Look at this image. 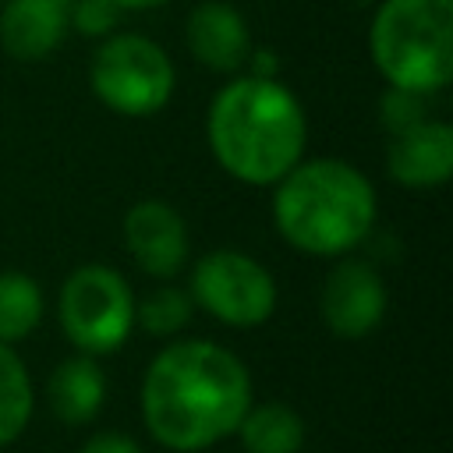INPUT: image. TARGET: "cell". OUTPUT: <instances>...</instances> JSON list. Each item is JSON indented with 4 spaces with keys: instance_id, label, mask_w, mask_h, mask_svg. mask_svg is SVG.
Returning <instances> with one entry per match:
<instances>
[{
    "instance_id": "cell-1",
    "label": "cell",
    "mask_w": 453,
    "mask_h": 453,
    "mask_svg": "<svg viewBox=\"0 0 453 453\" xmlns=\"http://www.w3.org/2000/svg\"><path fill=\"white\" fill-rule=\"evenodd\" d=\"M251 407L244 361L212 340H173L145 368L142 421L173 453H202L237 432Z\"/></svg>"
},
{
    "instance_id": "cell-2",
    "label": "cell",
    "mask_w": 453,
    "mask_h": 453,
    "mask_svg": "<svg viewBox=\"0 0 453 453\" xmlns=\"http://www.w3.org/2000/svg\"><path fill=\"white\" fill-rule=\"evenodd\" d=\"M209 149L241 184H276L304 156L308 120L297 96L262 74L223 85L209 103Z\"/></svg>"
},
{
    "instance_id": "cell-3",
    "label": "cell",
    "mask_w": 453,
    "mask_h": 453,
    "mask_svg": "<svg viewBox=\"0 0 453 453\" xmlns=\"http://www.w3.org/2000/svg\"><path fill=\"white\" fill-rule=\"evenodd\" d=\"M273 223L304 255H347L375 226V188L343 159H301L276 180Z\"/></svg>"
},
{
    "instance_id": "cell-4",
    "label": "cell",
    "mask_w": 453,
    "mask_h": 453,
    "mask_svg": "<svg viewBox=\"0 0 453 453\" xmlns=\"http://www.w3.org/2000/svg\"><path fill=\"white\" fill-rule=\"evenodd\" d=\"M368 46L393 88L439 92L453 74V0H382Z\"/></svg>"
},
{
    "instance_id": "cell-5",
    "label": "cell",
    "mask_w": 453,
    "mask_h": 453,
    "mask_svg": "<svg viewBox=\"0 0 453 453\" xmlns=\"http://www.w3.org/2000/svg\"><path fill=\"white\" fill-rule=\"evenodd\" d=\"M96 99L120 117H152L173 96V64L159 42L138 32H113L88 64Z\"/></svg>"
},
{
    "instance_id": "cell-6",
    "label": "cell",
    "mask_w": 453,
    "mask_h": 453,
    "mask_svg": "<svg viewBox=\"0 0 453 453\" xmlns=\"http://www.w3.org/2000/svg\"><path fill=\"white\" fill-rule=\"evenodd\" d=\"M134 304L138 301L117 269L88 262L64 280L57 315L71 347L78 354L99 357L124 347L134 329Z\"/></svg>"
},
{
    "instance_id": "cell-7",
    "label": "cell",
    "mask_w": 453,
    "mask_h": 453,
    "mask_svg": "<svg viewBox=\"0 0 453 453\" xmlns=\"http://www.w3.org/2000/svg\"><path fill=\"white\" fill-rule=\"evenodd\" d=\"M191 301L209 311L216 322L234 329L262 326L276 311V280L273 273L244 251L216 248L202 255L191 269Z\"/></svg>"
},
{
    "instance_id": "cell-8",
    "label": "cell",
    "mask_w": 453,
    "mask_h": 453,
    "mask_svg": "<svg viewBox=\"0 0 453 453\" xmlns=\"http://www.w3.org/2000/svg\"><path fill=\"white\" fill-rule=\"evenodd\" d=\"M386 283L375 265L361 258H343L329 269L322 294H319V311L322 322L329 326L333 336L340 340H361L372 329H379L386 315Z\"/></svg>"
},
{
    "instance_id": "cell-9",
    "label": "cell",
    "mask_w": 453,
    "mask_h": 453,
    "mask_svg": "<svg viewBox=\"0 0 453 453\" xmlns=\"http://www.w3.org/2000/svg\"><path fill=\"white\" fill-rule=\"evenodd\" d=\"M124 244L134 265L152 280H173L188 262V226L159 198H142L124 216Z\"/></svg>"
},
{
    "instance_id": "cell-10",
    "label": "cell",
    "mask_w": 453,
    "mask_h": 453,
    "mask_svg": "<svg viewBox=\"0 0 453 453\" xmlns=\"http://www.w3.org/2000/svg\"><path fill=\"white\" fill-rule=\"evenodd\" d=\"M386 170L403 188H435L453 173V127L446 120H418L389 134Z\"/></svg>"
},
{
    "instance_id": "cell-11",
    "label": "cell",
    "mask_w": 453,
    "mask_h": 453,
    "mask_svg": "<svg viewBox=\"0 0 453 453\" xmlns=\"http://www.w3.org/2000/svg\"><path fill=\"white\" fill-rule=\"evenodd\" d=\"M188 50L209 71H237L251 57V35L241 11L226 0H202L184 25Z\"/></svg>"
},
{
    "instance_id": "cell-12",
    "label": "cell",
    "mask_w": 453,
    "mask_h": 453,
    "mask_svg": "<svg viewBox=\"0 0 453 453\" xmlns=\"http://www.w3.org/2000/svg\"><path fill=\"white\" fill-rule=\"evenodd\" d=\"M71 28V0H7L0 11V46L14 60H42Z\"/></svg>"
},
{
    "instance_id": "cell-13",
    "label": "cell",
    "mask_w": 453,
    "mask_h": 453,
    "mask_svg": "<svg viewBox=\"0 0 453 453\" xmlns=\"http://www.w3.org/2000/svg\"><path fill=\"white\" fill-rule=\"evenodd\" d=\"M46 400L64 425H88L106 403V375L92 354L64 357L46 379Z\"/></svg>"
},
{
    "instance_id": "cell-14",
    "label": "cell",
    "mask_w": 453,
    "mask_h": 453,
    "mask_svg": "<svg viewBox=\"0 0 453 453\" xmlns=\"http://www.w3.org/2000/svg\"><path fill=\"white\" fill-rule=\"evenodd\" d=\"M234 435L241 439L244 453H301L308 428H304V418L290 403H280V400L255 403L251 400V407L237 421Z\"/></svg>"
},
{
    "instance_id": "cell-15",
    "label": "cell",
    "mask_w": 453,
    "mask_h": 453,
    "mask_svg": "<svg viewBox=\"0 0 453 453\" xmlns=\"http://www.w3.org/2000/svg\"><path fill=\"white\" fill-rule=\"evenodd\" d=\"M35 389L25 361L14 354V347L0 343V449L18 442L21 432L32 421Z\"/></svg>"
},
{
    "instance_id": "cell-16",
    "label": "cell",
    "mask_w": 453,
    "mask_h": 453,
    "mask_svg": "<svg viewBox=\"0 0 453 453\" xmlns=\"http://www.w3.org/2000/svg\"><path fill=\"white\" fill-rule=\"evenodd\" d=\"M42 290L28 273H0V343L14 347L42 322Z\"/></svg>"
},
{
    "instance_id": "cell-17",
    "label": "cell",
    "mask_w": 453,
    "mask_h": 453,
    "mask_svg": "<svg viewBox=\"0 0 453 453\" xmlns=\"http://www.w3.org/2000/svg\"><path fill=\"white\" fill-rule=\"evenodd\" d=\"M191 311H195L191 294L166 283V287H156L152 294H145L142 304H134V322H142V329L149 336H173L188 326Z\"/></svg>"
},
{
    "instance_id": "cell-18",
    "label": "cell",
    "mask_w": 453,
    "mask_h": 453,
    "mask_svg": "<svg viewBox=\"0 0 453 453\" xmlns=\"http://www.w3.org/2000/svg\"><path fill=\"white\" fill-rule=\"evenodd\" d=\"M418 120H425L421 96L389 85V92L382 96V124L389 127V134H396V131H403V127H411V124H418Z\"/></svg>"
},
{
    "instance_id": "cell-19",
    "label": "cell",
    "mask_w": 453,
    "mask_h": 453,
    "mask_svg": "<svg viewBox=\"0 0 453 453\" xmlns=\"http://www.w3.org/2000/svg\"><path fill=\"white\" fill-rule=\"evenodd\" d=\"M117 18L120 11L110 0H71V25L85 35H106Z\"/></svg>"
},
{
    "instance_id": "cell-20",
    "label": "cell",
    "mask_w": 453,
    "mask_h": 453,
    "mask_svg": "<svg viewBox=\"0 0 453 453\" xmlns=\"http://www.w3.org/2000/svg\"><path fill=\"white\" fill-rule=\"evenodd\" d=\"M78 453H142V446L127 432H96L78 446Z\"/></svg>"
},
{
    "instance_id": "cell-21",
    "label": "cell",
    "mask_w": 453,
    "mask_h": 453,
    "mask_svg": "<svg viewBox=\"0 0 453 453\" xmlns=\"http://www.w3.org/2000/svg\"><path fill=\"white\" fill-rule=\"evenodd\" d=\"M117 11H156V7H163L166 0H110Z\"/></svg>"
}]
</instances>
